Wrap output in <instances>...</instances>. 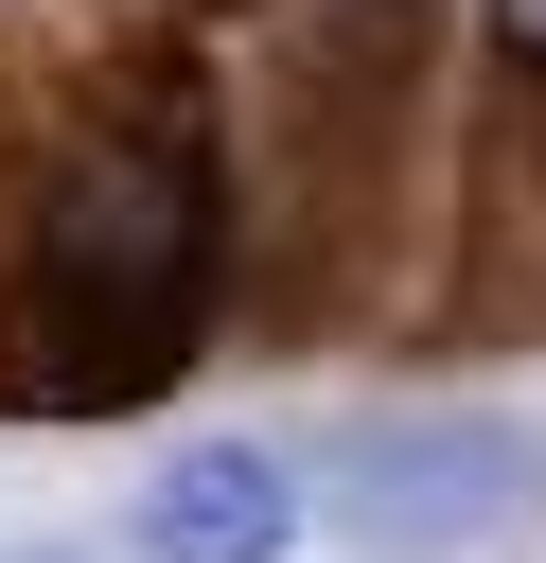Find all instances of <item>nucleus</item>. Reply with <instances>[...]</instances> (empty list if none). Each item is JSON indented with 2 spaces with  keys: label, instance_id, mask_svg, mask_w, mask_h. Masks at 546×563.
Segmentation results:
<instances>
[{
  "label": "nucleus",
  "instance_id": "nucleus-1",
  "mask_svg": "<svg viewBox=\"0 0 546 563\" xmlns=\"http://www.w3.org/2000/svg\"><path fill=\"white\" fill-rule=\"evenodd\" d=\"M194 282H211V176H194V141H88L53 176V246H35V299L70 317L53 387L70 405L159 387L176 334H194Z\"/></svg>",
  "mask_w": 546,
  "mask_h": 563
},
{
  "label": "nucleus",
  "instance_id": "nucleus-2",
  "mask_svg": "<svg viewBox=\"0 0 546 563\" xmlns=\"http://www.w3.org/2000/svg\"><path fill=\"white\" fill-rule=\"evenodd\" d=\"M282 528H299V493L264 440H194L141 493V563H282Z\"/></svg>",
  "mask_w": 546,
  "mask_h": 563
},
{
  "label": "nucleus",
  "instance_id": "nucleus-3",
  "mask_svg": "<svg viewBox=\"0 0 546 563\" xmlns=\"http://www.w3.org/2000/svg\"><path fill=\"white\" fill-rule=\"evenodd\" d=\"M493 35H511V53H528V70H546V0H493Z\"/></svg>",
  "mask_w": 546,
  "mask_h": 563
}]
</instances>
